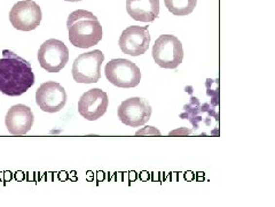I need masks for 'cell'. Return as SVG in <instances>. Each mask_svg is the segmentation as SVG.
Segmentation results:
<instances>
[{
	"instance_id": "obj_12",
	"label": "cell",
	"mask_w": 275,
	"mask_h": 207,
	"mask_svg": "<svg viewBox=\"0 0 275 207\" xmlns=\"http://www.w3.org/2000/svg\"><path fill=\"white\" fill-rule=\"evenodd\" d=\"M35 116L31 108L23 104L12 106L5 118V124L9 134L23 136L31 130Z\"/></svg>"
},
{
	"instance_id": "obj_11",
	"label": "cell",
	"mask_w": 275,
	"mask_h": 207,
	"mask_svg": "<svg viewBox=\"0 0 275 207\" xmlns=\"http://www.w3.org/2000/svg\"><path fill=\"white\" fill-rule=\"evenodd\" d=\"M108 95L101 89H91L80 96L78 102V112L84 119L96 121L106 114L108 109Z\"/></svg>"
},
{
	"instance_id": "obj_16",
	"label": "cell",
	"mask_w": 275,
	"mask_h": 207,
	"mask_svg": "<svg viewBox=\"0 0 275 207\" xmlns=\"http://www.w3.org/2000/svg\"><path fill=\"white\" fill-rule=\"evenodd\" d=\"M192 132V130H189V129H183V128H180V129H178V130L176 131H171L170 132V136H173V135H180V134H183V136H186V135H188Z\"/></svg>"
},
{
	"instance_id": "obj_2",
	"label": "cell",
	"mask_w": 275,
	"mask_h": 207,
	"mask_svg": "<svg viewBox=\"0 0 275 207\" xmlns=\"http://www.w3.org/2000/svg\"><path fill=\"white\" fill-rule=\"evenodd\" d=\"M67 28L69 41L73 46L89 48L102 40V25L98 16L85 9H77L68 16Z\"/></svg>"
},
{
	"instance_id": "obj_3",
	"label": "cell",
	"mask_w": 275,
	"mask_h": 207,
	"mask_svg": "<svg viewBox=\"0 0 275 207\" xmlns=\"http://www.w3.org/2000/svg\"><path fill=\"white\" fill-rule=\"evenodd\" d=\"M151 54L158 66L165 69H176L183 60V47L173 35H161L155 41Z\"/></svg>"
},
{
	"instance_id": "obj_5",
	"label": "cell",
	"mask_w": 275,
	"mask_h": 207,
	"mask_svg": "<svg viewBox=\"0 0 275 207\" xmlns=\"http://www.w3.org/2000/svg\"><path fill=\"white\" fill-rule=\"evenodd\" d=\"M105 61V54L101 50H94L79 54L73 63V80L77 83H96L101 79V64Z\"/></svg>"
},
{
	"instance_id": "obj_13",
	"label": "cell",
	"mask_w": 275,
	"mask_h": 207,
	"mask_svg": "<svg viewBox=\"0 0 275 207\" xmlns=\"http://www.w3.org/2000/svg\"><path fill=\"white\" fill-rule=\"evenodd\" d=\"M126 12L135 21L153 22L160 15V0H126Z\"/></svg>"
},
{
	"instance_id": "obj_15",
	"label": "cell",
	"mask_w": 275,
	"mask_h": 207,
	"mask_svg": "<svg viewBox=\"0 0 275 207\" xmlns=\"http://www.w3.org/2000/svg\"><path fill=\"white\" fill-rule=\"evenodd\" d=\"M141 135H150V136H161V132L158 129L151 125H147V127L142 128L141 130L135 132V136H141Z\"/></svg>"
},
{
	"instance_id": "obj_9",
	"label": "cell",
	"mask_w": 275,
	"mask_h": 207,
	"mask_svg": "<svg viewBox=\"0 0 275 207\" xmlns=\"http://www.w3.org/2000/svg\"><path fill=\"white\" fill-rule=\"evenodd\" d=\"M118 44L123 53L131 57L142 56L149 48V25H130L122 32Z\"/></svg>"
},
{
	"instance_id": "obj_1",
	"label": "cell",
	"mask_w": 275,
	"mask_h": 207,
	"mask_svg": "<svg viewBox=\"0 0 275 207\" xmlns=\"http://www.w3.org/2000/svg\"><path fill=\"white\" fill-rule=\"evenodd\" d=\"M35 74L30 62L9 50L2 51L0 58V92L18 97L35 84Z\"/></svg>"
},
{
	"instance_id": "obj_10",
	"label": "cell",
	"mask_w": 275,
	"mask_h": 207,
	"mask_svg": "<svg viewBox=\"0 0 275 207\" xmlns=\"http://www.w3.org/2000/svg\"><path fill=\"white\" fill-rule=\"evenodd\" d=\"M67 92L60 83L47 81L41 84L36 92V103L41 111L57 113L67 104Z\"/></svg>"
},
{
	"instance_id": "obj_6",
	"label": "cell",
	"mask_w": 275,
	"mask_h": 207,
	"mask_svg": "<svg viewBox=\"0 0 275 207\" xmlns=\"http://www.w3.org/2000/svg\"><path fill=\"white\" fill-rule=\"evenodd\" d=\"M38 61L46 72L59 73L69 61V50L63 41L52 38L41 44L38 51Z\"/></svg>"
},
{
	"instance_id": "obj_14",
	"label": "cell",
	"mask_w": 275,
	"mask_h": 207,
	"mask_svg": "<svg viewBox=\"0 0 275 207\" xmlns=\"http://www.w3.org/2000/svg\"><path fill=\"white\" fill-rule=\"evenodd\" d=\"M165 7L176 16H185L193 13L197 0H164Z\"/></svg>"
},
{
	"instance_id": "obj_4",
	"label": "cell",
	"mask_w": 275,
	"mask_h": 207,
	"mask_svg": "<svg viewBox=\"0 0 275 207\" xmlns=\"http://www.w3.org/2000/svg\"><path fill=\"white\" fill-rule=\"evenodd\" d=\"M107 80L117 88H135L141 81L140 68L128 59H112L105 67Z\"/></svg>"
},
{
	"instance_id": "obj_7",
	"label": "cell",
	"mask_w": 275,
	"mask_h": 207,
	"mask_svg": "<svg viewBox=\"0 0 275 207\" xmlns=\"http://www.w3.org/2000/svg\"><path fill=\"white\" fill-rule=\"evenodd\" d=\"M40 6L34 0H22L16 2L9 12V21L13 27L21 31H31L40 24Z\"/></svg>"
},
{
	"instance_id": "obj_8",
	"label": "cell",
	"mask_w": 275,
	"mask_h": 207,
	"mask_svg": "<svg viewBox=\"0 0 275 207\" xmlns=\"http://www.w3.org/2000/svg\"><path fill=\"white\" fill-rule=\"evenodd\" d=\"M117 116L122 124L128 127H141L149 121L151 106L147 99L132 97L125 99L117 109Z\"/></svg>"
},
{
	"instance_id": "obj_17",
	"label": "cell",
	"mask_w": 275,
	"mask_h": 207,
	"mask_svg": "<svg viewBox=\"0 0 275 207\" xmlns=\"http://www.w3.org/2000/svg\"><path fill=\"white\" fill-rule=\"evenodd\" d=\"M66 1H70V2H77V1H82V0H66Z\"/></svg>"
}]
</instances>
